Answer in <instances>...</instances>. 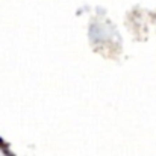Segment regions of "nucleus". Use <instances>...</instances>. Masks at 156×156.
<instances>
[{
  "mask_svg": "<svg viewBox=\"0 0 156 156\" xmlns=\"http://www.w3.org/2000/svg\"><path fill=\"white\" fill-rule=\"evenodd\" d=\"M0 156H11V153L8 152V149H6L2 143H0Z\"/></svg>",
  "mask_w": 156,
  "mask_h": 156,
  "instance_id": "f257e3e1",
  "label": "nucleus"
}]
</instances>
